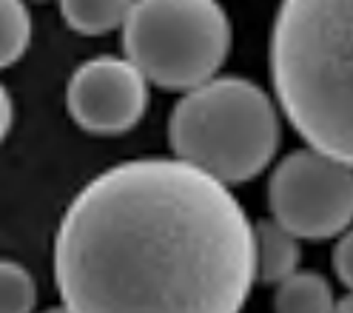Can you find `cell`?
Instances as JSON below:
<instances>
[{"label": "cell", "mask_w": 353, "mask_h": 313, "mask_svg": "<svg viewBox=\"0 0 353 313\" xmlns=\"http://www.w3.org/2000/svg\"><path fill=\"white\" fill-rule=\"evenodd\" d=\"M54 282L69 313H239L254 222L231 185L180 156L117 163L65 208Z\"/></svg>", "instance_id": "1"}, {"label": "cell", "mask_w": 353, "mask_h": 313, "mask_svg": "<svg viewBox=\"0 0 353 313\" xmlns=\"http://www.w3.org/2000/svg\"><path fill=\"white\" fill-rule=\"evenodd\" d=\"M268 60L276 103L302 140L353 165V0H282Z\"/></svg>", "instance_id": "2"}, {"label": "cell", "mask_w": 353, "mask_h": 313, "mask_svg": "<svg viewBox=\"0 0 353 313\" xmlns=\"http://www.w3.org/2000/svg\"><path fill=\"white\" fill-rule=\"evenodd\" d=\"M279 140L274 100L245 77H214L191 88L168 120L174 156L225 185L259 176L271 165Z\"/></svg>", "instance_id": "3"}, {"label": "cell", "mask_w": 353, "mask_h": 313, "mask_svg": "<svg viewBox=\"0 0 353 313\" xmlns=\"http://www.w3.org/2000/svg\"><path fill=\"white\" fill-rule=\"evenodd\" d=\"M231 17L219 0H134L123 52L165 92H191L219 74L231 54Z\"/></svg>", "instance_id": "4"}, {"label": "cell", "mask_w": 353, "mask_h": 313, "mask_svg": "<svg viewBox=\"0 0 353 313\" xmlns=\"http://www.w3.org/2000/svg\"><path fill=\"white\" fill-rule=\"evenodd\" d=\"M268 208L299 239L342 236L353 225V165L311 145L291 151L271 171Z\"/></svg>", "instance_id": "5"}, {"label": "cell", "mask_w": 353, "mask_h": 313, "mask_svg": "<svg viewBox=\"0 0 353 313\" xmlns=\"http://www.w3.org/2000/svg\"><path fill=\"white\" fill-rule=\"evenodd\" d=\"M65 105L83 131L114 137L143 120L148 80L128 57L100 54L74 69L65 88Z\"/></svg>", "instance_id": "6"}, {"label": "cell", "mask_w": 353, "mask_h": 313, "mask_svg": "<svg viewBox=\"0 0 353 313\" xmlns=\"http://www.w3.org/2000/svg\"><path fill=\"white\" fill-rule=\"evenodd\" d=\"M299 236L288 231L285 225L271 216V219H259L254 225V256H256V279L279 285L282 279H288L291 274L299 271Z\"/></svg>", "instance_id": "7"}, {"label": "cell", "mask_w": 353, "mask_h": 313, "mask_svg": "<svg viewBox=\"0 0 353 313\" xmlns=\"http://www.w3.org/2000/svg\"><path fill=\"white\" fill-rule=\"evenodd\" d=\"M276 313H334L336 296L330 282L316 271H296L276 285Z\"/></svg>", "instance_id": "8"}, {"label": "cell", "mask_w": 353, "mask_h": 313, "mask_svg": "<svg viewBox=\"0 0 353 313\" xmlns=\"http://www.w3.org/2000/svg\"><path fill=\"white\" fill-rule=\"evenodd\" d=\"M65 26L85 37H100L123 23L131 14L134 0H57Z\"/></svg>", "instance_id": "9"}, {"label": "cell", "mask_w": 353, "mask_h": 313, "mask_svg": "<svg viewBox=\"0 0 353 313\" xmlns=\"http://www.w3.org/2000/svg\"><path fill=\"white\" fill-rule=\"evenodd\" d=\"M32 43V14L26 0H0V69H9Z\"/></svg>", "instance_id": "10"}, {"label": "cell", "mask_w": 353, "mask_h": 313, "mask_svg": "<svg viewBox=\"0 0 353 313\" xmlns=\"http://www.w3.org/2000/svg\"><path fill=\"white\" fill-rule=\"evenodd\" d=\"M37 285L20 262L0 259V313H32Z\"/></svg>", "instance_id": "11"}, {"label": "cell", "mask_w": 353, "mask_h": 313, "mask_svg": "<svg viewBox=\"0 0 353 313\" xmlns=\"http://www.w3.org/2000/svg\"><path fill=\"white\" fill-rule=\"evenodd\" d=\"M334 271L339 282L353 294V225L339 236L336 248H334Z\"/></svg>", "instance_id": "12"}, {"label": "cell", "mask_w": 353, "mask_h": 313, "mask_svg": "<svg viewBox=\"0 0 353 313\" xmlns=\"http://www.w3.org/2000/svg\"><path fill=\"white\" fill-rule=\"evenodd\" d=\"M12 117H14V108H12V97L6 92V85L0 83V143L6 140V134L12 128Z\"/></svg>", "instance_id": "13"}, {"label": "cell", "mask_w": 353, "mask_h": 313, "mask_svg": "<svg viewBox=\"0 0 353 313\" xmlns=\"http://www.w3.org/2000/svg\"><path fill=\"white\" fill-rule=\"evenodd\" d=\"M334 313H353V294H347L345 299H339Z\"/></svg>", "instance_id": "14"}, {"label": "cell", "mask_w": 353, "mask_h": 313, "mask_svg": "<svg viewBox=\"0 0 353 313\" xmlns=\"http://www.w3.org/2000/svg\"><path fill=\"white\" fill-rule=\"evenodd\" d=\"M46 313H69L65 307H52V310H46Z\"/></svg>", "instance_id": "15"}, {"label": "cell", "mask_w": 353, "mask_h": 313, "mask_svg": "<svg viewBox=\"0 0 353 313\" xmlns=\"http://www.w3.org/2000/svg\"><path fill=\"white\" fill-rule=\"evenodd\" d=\"M37 3H46V0H37Z\"/></svg>", "instance_id": "16"}]
</instances>
